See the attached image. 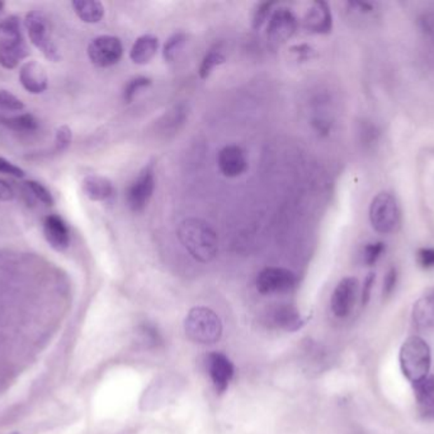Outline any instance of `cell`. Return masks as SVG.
Masks as SVG:
<instances>
[{
  "instance_id": "obj_4",
  "label": "cell",
  "mask_w": 434,
  "mask_h": 434,
  "mask_svg": "<svg viewBox=\"0 0 434 434\" xmlns=\"http://www.w3.org/2000/svg\"><path fill=\"white\" fill-rule=\"evenodd\" d=\"M184 330L188 338L198 344H215L222 335L220 317L208 307H194L186 317Z\"/></svg>"
},
{
  "instance_id": "obj_32",
  "label": "cell",
  "mask_w": 434,
  "mask_h": 434,
  "mask_svg": "<svg viewBox=\"0 0 434 434\" xmlns=\"http://www.w3.org/2000/svg\"><path fill=\"white\" fill-rule=\"evenodd\" d=\"M0 173L8 175V176L15 177V178H23L26 176V172L22 170L14 163L6 159L4 157H0Z\"/></svg>"
},
{
  "instance_id": "obj_30",
  "label": "cell",
  "mask_w": 434,
  "mask_h": 434,
  "mask_svg": "<svg viewBox=\"0 0 434 434\" xmlns=\"http://www.w3.org/2000/svg\"><path fill=\"white\" fill-rule=\"evenodd\" d=\"M274 4H276V3H273V1H264V3H261V4L257 6L253 14L254 28L262 27V25H263V23L267 20L268 17H269L271 9H272Z\"/></svg>"
},
{
  "instance_id": "obj_33",
  "label": "cell",
  "mask_w": 434,
  "mask_h": 434,
  "mask_svg": "<svg viewBox=\"0 0 434 434\" xmlns=\"http://www.w3.org/2000/svg\"><path fill=\"white\" fill-rule=\"evenodd\" d=\"M418 260H419V264L426 269L434 268L433 249H421V251L418 252Z\"/></svg>"
},
{
  "instance_id": "obj_25",
  "label": "cell",
  "mask_w": 434,
  "mask_h": 434,
  "mask_svg": "<svg viewBox=\"0 0 434 434\" xmlns=\"http://www.w3.org/2000/svg\"><path fill=\"white\" fill-rule=\"evenodd\" d=\"M25 188H26V194L34 197L40 203L45 204L47 206L54 205L55 200L53 194L42 183H37V181H27L25 183Z\"/></svg>"
},
{
  "instance_id": "obj_8",
  "label": "cell",
  "mask_w": 434,
  "mask_h": 434,
  "mask_svg": "<svg viewBox=\"0 0 434 434\" xmlns=\"http://www.w3.org/2000/svg\"><path fill=\"white\" fill-rule=\"evenodd\" d=\"M155 189V173L153 164L144 167L134 183L128 186L126 202L128 208L135 213L142 211L153 197Z\"/></svg>"
},
{
  "instance_id": "obj_3",
  "label": "cell",
  "mask_w": 434,
  "mask_h": 434,
  "mask_svg": "<svg viewBox=\"0 0 434 434\" xmlns=\"http://www.w3.org/2000/svg\"><path fill=\"white\" fill-rule=\"evenodd\" d=\"M27 55L20 18L11 15L0 20V65L4 69L17 68Z\"/></svg>"
},
{
  "instance_id": "obj_13",
  "label": "cell",
  "mask_w": 434,
  "mask_h": 434,
  "mask_svg": "<svg viewBox=\"0 0 434 434\" xmlns=\"http://www.w3.org/2000/svg\"><path fill=\"white\" fill-rule=\"evenodd\" d=\"M217 164L224 176L234 178L240 176L247 170V157L240 147L231 144L224 147L219 152Z\"/></svg>"
},
{
  "instance_id": "obj_23",
  "label": "cell",
  "mask_w": 434,
  "mask_h": 434,
  "mask_svg": "<svg viewBox=\"0 0 434 434\" xmlns=\"http://www.w3.org/2000/svg\"><path fill=\"white\" fill-rule=\"evenodd\" d=\"M72 7L86 23H98L104 17V7L97 0H76L72 3Z\"/></svg>"
},
{
  "instance_id": "obj_6",
  "label": "cell",
  "mask_w": 434,
  "mask_h": 434,
  "mask_svg": "<svg viewBox=\"0 0 434 434\" xmlns=\"http://www.w3.org/2000/svg\"><path fill=\"white\" fill-rule=\"evenodd\" d=\"M369 221L376 232L388 235L398 228L400 222V209L394 195L380 192L369 206Z\"/></svg>"
},
{
  "instance_id": "obj_17",
  "label": "cell",
  "mask_w": 434,
  "mask_h": 434,
  "mask_svg": "<svg viewBox=\"0 0 434 434\" xmlns=\"http://www.w3.org/2000/svg\"><path fill=\"white\" fill-rule=\"evenodd\" d=\"M333 26L330 8L325 1H315L305 17V27L314 34H329Z\"/></svg>"
},
{
  "instance_id": "obj_27",
  "label": "cell",
  "mask_w": 434,
  "mask_h": 434,
  "mask_svg": "<svg viewBox=\"0 0 434 434\" xmlns=\"http://www.w3.org/2000/svg\"><path fill=\"white\" fill-rule=\"evenodd\" d=\"M151 84V79L147 77H137L128 81L123 89V100L130 103L135 98V96L140 92L141 89L147 88Z\"/></svg>"
},
{
  "instance_id": "obj_9",
  "label": "cell",
  "mask_w": 434,
  "mask_h": 434,
  "mask_svg": "<svg viewBox=\"0 0 434 434\" xmlns=\"http://www.w3.org/2000/svg\"><path fill=\"white\" fill-rule=\"evenodd\" d=\"M296 284V275L283 268H266L257 278V289L262 294L287 293L292 291Z\"/></svg>"
},
{
  "instance_id": "obj_37",
  "label": "cell",
  "mask_w": 434,
  "mask_h": 434,
  "mask_svg": "<svg viewBox=\"0 0 434 434\" xmlns=\"http://www.w3.org/2000/svg\"><path fill=\"white\" fill-rule=\"evenodd\" d=\"M374 274H369L366 282H365V287H363V294H362V302L363 305H366L371 296V289H372V284H374Z\"/></svg>"
},
{
  "instance_id": "obj_16",
  "label": "cell",
  "mask_w": 434,
  "mask_h": 434,
  "mask_svg": "<svg viewBox=\"0 0 434 434\" xmlns=\"http://www.w3.org/2000/svg\"><path fill=\"white\" fill-rule=\"evenodd\" d=\"M268 322L276 329L285 331H296L304 325V319L294 305H283L276 307L268 316Z\"/></svg>"
},
{
  "instance_id": "obj_5",
  "label": "cell",
  "mask_w": 434,
  "mask_h": 434,
  "mask_svg": "<svg viewBox=\"0 0 434 434\" xmlns=\"http://www.w3.org/2000/svg\"><path fill=\"white\" fill-rule=\"evenodd\" d=\"M25 27L27 29L32 45L40 50L47 60L54 63L60 60V51L51 36L50 23L45 14L40 11L28 12L25 18Z\"/></svg>"
},
{
  "instance_id": "obj_29",
  "label": "cell",
  "mask_w": 434,
  "mask_h": 434,
  "mask_svg": "<svg viewBox=\"0 0 434 434\" xmlns=\"http://www.w3.org/2000/svg\"><path fill=\"white\" fill-rule=\"evenodd\" d=\"M72 140H73L72 129L67 125H62L56 130V134H55V152L56 153L65 152L70 147Z\"/></svg>"
},
{
  "instance_id": "obj_31",
  "label": "cell",
  "mask_w": 434,
  "mask_h": 434,
  "mask_svg": "<svg viewBox=\"0 0 434 434\" xmlns=\"http://www.w3.org/2000/svg\"><path fill=\"white\" fill-rule=\"evenodd\" d=\"M384 252V244L376 242V244H369L365 247L363 250V261L365 264L374 265L377 263V260L381 258Z\"/></svg>"
},
{
  "instance_id": "obj_2",
  "label": "cell",
  "mask_w": 434,
  "mask_h": 434,
  "mask_svg": "<svg viewBox=\"0 0 434 434\" xmlns=\"http://www.w3.org/2000/svg\"><path fill=\"white\" fill-rule=\"evenodd\" d=\"M401 371L413 385L426 380L432 366V354L427 341L421 336H410L401 346Z\"/></svg>"
},
{
  "instance_id": "obj_24",
  "label": "cell",
  "mask_w": 434,
  "mask_h": 434,
  "mask_svg": "<svg viewBox=\"0 0 434 434\" xmlns=\"http://www.w3.org/2000/svg\"><path fill=\"white\" fill-rule=\"evenodd\" d=\"M225 60L226 59H225V56L222 55L221 51H219V50H210L208 54L205 55V58L202 59L200 69H198V74H200L201 78L202 79L208 78L211 73H212V70L216 67L221 65V64H224Z\"/></svg>"
},
{
  "instance_id": "obj_38",
  "label": "cell",
  "mask_w": 434,
  "mask_h": 434,
  "mask_svg": "<svg viewBox=\"0 0 434 434\" xmlns=\"http://www.w3.org/2000/svg\"><path fill=\"white\" fill-rule=\"evenodd\" d=\"M4 7H6V4H4V1H0V12H1L3 9H4Z\"/></svg>"
},
{
  "instance_id": "obj_20",
  "label": "cell",
  "mask_w": 434,
  "mask_h": 434,
  "mask_svg": "<svg viewBox=\"0 0 434 434\" xmlns=\"http://www.w3.org/2000/svg\"><path fill=\"white\" fill-rule=\"evenodd\" d=\"M415 399L421 414L434 419V376L414 385Z\"/></svg>"
},
{
  "instance_id": "obj_14",
  "label": "cell",
  "mask_w": 434,
  "mask_h": 434,
  "mask_svg": "<svg viewBox=\"0 0 434 434\" xmlns=\"http://www.w3.org/2000/svg\"><path fill=\"white\" fill-rule=\"evenodd\" d=\"M20 81L28 93L41 95L48 87L46 69L37 61H27L20 67Z\"/></svg>"
},
{
  "instance_id": "obj_1",
  "label": "cell",
  "mask_w": 434,
  "mask_h": 434,
  "mask_svg": "<svg viewBox=\"0 0 434 434\" xmlns=\"http://www.w3.org/2000/svg\"><path fill=\"white\" fill-rule=\"evenodd\" d=\"M178 237L189 255L200 263H210L217 255V235L202 219L188 218L183 221L178 228Z\"/></svg>"
},
{
  "instance_id": "obj_35",
  "label": "cell",
  "mask_w": 434,
  "mask_h": 434,
  "mask_svg": "<svg viewBox=\"0 0 434 434\" xmlns=\"http://www.w3.org/2000/svg\"><path fill=\"white\" fill-rule=\"evenodd\" d=\"M421 31L434 40V13L424 14L421 20Z\"/></svg>"
},
{
  "instance_id": "obj_12",
  "label": "cell",
  "mask_w": 434,
  "mask_h": 434,
  "mask_svg": "<svg viewBox=\"0 0 434 434\" xmlns=\"http://www.w3.org/2000/svg\"><path fill=\"white\" fill-rule=\"evenodd\" d=\"M208 374L219 394H224L234 377V364L225 354L211 353L208 358Z\"/></svg>"
},
{
  "instance_id": "obj_11",
  "label": "cell",
  "mask_w": 434,
  "mask_h": 434,
  "mask_svg": "<svg viewBox=\"0 0 434 434\" xmlns=\"http://www.w3.org/2000/svg\"><path fill=\"white\" fill-rule=\"evenodd\" d=\"M297 18L287 8H278L268 22V37L274 42H285L294 36L297 29Z\"/></svg>"
},
{
  "instance_id": "obj_10",
  "label": "cell",
  "mask_w": 434,
  "mask_h": 434,
  "mask_svg": "<svg viewBox=\"0 0 434 434\" xmlns=\"http://www.w3.org/2000/svg\"><path fill=\"white\" fill-rule=\"evenodd\" d=\"M358 292V282L357 279L348 277L341 279L335 287L334 292L332 296V311L337 317L344 319L352 313L355 298Z\"/></svg>"
},
{
  "instance_id": "obj_26",
  "label": "cell",
  "mask_w": 434,
  "mask_h": 434,
  "mask_svg": "<svg viewBox=\"0 0 434 434\" xmlns=\"http://www.w3.org/2000/svg\"><path fill=\"white\" fill-rule=\"evenodd\" d=\"M184 44H186V34L183 32L174 34L172 37H169L165 45H164V48H163V55H164L165 61L172 63V61L175 60L177 55L183 48Z\"/></svg>"
},
{
  "instance_id": "obj_15",
  "label": "cell",
  "mask_w": 434,
  "mask_h": 434,
  "mask_svg": "<svg viewBox=\"0 0 434 434\" xmlns=\"http://www.w3.org/2000/svg\"><path fill=\"white\" fill-rule=\"evenodd\" d=\"M43 236L55 251H65L70 244V230L65 221L56 214L43 219Z\"/></svg>"
},
{
  "instance_id": "obj_21",
  "label": "cell",
  "mask_w": 434,
  "mask_h": 434,
  "mask_svg": "<svg viewBox=\"0 0 434 434\" xmlns=\"http://www.w3.org/2000/svg\"><path fill=\"white\" fill-rule=\"evenodd\" d=\"M415 325L421 330L434 329V292L419 299L413 308Z\"/></svg>"
},
{
  "instance_id": "obj_18",
  "label": "cell",
  "mask_w": 434,
  "mask_h": 434,
  "mask_svg": "<svg viewBox=\"0 0 434 434\" xmlns=\"http://www.w3.org/2000/svg\"><path fill=\"white\" fill-rule=\"evenodd\" d=\"M81 189L92 202H108L114 195V186L107 177L88 175L81 183Z\"/></svg>"
},
{
  "instance_id": "obj_7",
  "label": "cell",
  "mask_w": 434,
  "mask_h": 434,
  "mask_svg": "<svg viewBox=\"0 0 434 434\" xmlns=\"http://www.w3.org/2000/svg\"><path fill=\"white\" fill-rule=\"evenodd\" d=\"M123 46L120 39L114 36H98L88 46V58L95 67L109 68L121 60Z\"/></svg>"
},
{
  "instance_id": "obj_22",
  "label": "cell",
  "mask_w": 434,
  "mask_h": 434,
  "mask_svg": "<svg viewBox=\"0 0 434 434\" xmlns=\"http://www.w3.org/2000/svg\"><path fill=\"white\" fill-rule=\"evenodd\" d=\"M0 125L20 134H32L40 128V121L32 114L8 116L0 112Z\"/></svg>"
},
{
  "instance_id": "obj_28",
  "label": "cell",
  "mask_w": 434,
  "mask_h": 434,
  "mask_svg": "<svg viewBox=\"0 0 434 434\" xmlns=\"http://www.w3.org/2000/svg\"><path fill=\"white\" fill-rule=\"evenodd\" d=\"M25 109V103L20 101L18 97L6 89H0V110L1 111H22Z\"/></svg>"
},
{
  "instance_id": "obj_19",
  "label": "cell",
  "mask_w": 434,
  "mask_h": 434,
  "mask_svg": "<svg viewBox=\"0 0 434 434\" xmlns=\"http://www.w3.org/2000/svg\"><path fill=\"white\" fill-rule=\"evenodd\" d=\"M158 48H159L158 37L151 36V34H144L135 41L130 51V58L135 64L144 65L154 58Z\"/></svg>"
},
{
  "instance_id": "obj_36",
  "label": "cell",
  "mask_w": 434,
  "mask_h": 434,
  "mask_svg": "<svg viewBox=\"0 0 434 434\" xmlns=\"http://www.w3.org/2000/svg\"><path fill=\"white\" fill-rule=\"evenodd\" d=\"M395 285H396V272L395 269H391L388 272L386 278H385V283H384V296H390L393 291L395 289Z\"/></svg>"
},
{
  "instance_id": "obj_34",
  "label": "cell",
  "mask_w": 434,
  "mask_h": 434,
  "mask_svg": "<svg viewBox=\"0 0 434 434\" xmlns=\"http://www.w3.org/2000/svg\"><path fill=\"white\" fill-rule=\"evenodd\" d=\"M14 197H15V191L13 188L7 181L0 180V204L11 203L13 202Z\"/></svg>"
}]
</instances>
